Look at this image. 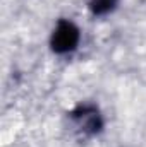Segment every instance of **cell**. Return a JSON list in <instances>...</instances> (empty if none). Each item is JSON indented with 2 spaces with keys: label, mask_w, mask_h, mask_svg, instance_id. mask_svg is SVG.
<instances>
[{
  "label": "cell",
  "mask_w": 146,
  "mask_h": 147,
  "mask_svg": "<svg viewBox=\"0 0 146 147\" xmlns=\"http://www.w3.org/2000/svg\"><path fill=\"white\" fill-rule=\"evenodd\" d=\"M79 41V31L76 29V26L71 22H60L52 36V46L55 51L59 53H65L76 48Z\"/></svg>",
  "instance_id": "cell-1"
},
{
  "label": "cell",
  "mask_w": 146,
  "mask_h": 147,
  "mask_svg": "<svg viewBox=\"0 0 146 147\" xmlns=\"http://www.w3.org/2000/svg\"><path fill=\"white\" fill-rule=\"evenodd\" d=\"M117 0H91V10L95 14H107L115 7Z\"/></svg>",
  "instance_id": "cell-2"
}]
</instances>
